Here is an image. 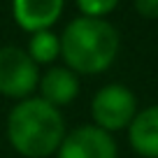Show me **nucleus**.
<instances>
[{
	"instance_id": "8",
	"label": "nucleus",
	"mask_w": 158,
	"mask_h": 158,
	"mask_svg": "<svg viewBox=\"0 0 158 158\" xmlns=\"http://www.w3.org/2000/svg\"><path fill=\"white\" fill-rule=\"evenodd\" d=\"M128 142L139 156L158 158V105L135 114L128 126Z\"/></svg>"
},
{
	"instance_id": "11",
	"label": "nucleus",
	"mask_w": 158,
	"mask_h": 158,
	"mask_svg": "<svg viewBox=\"0 0 158 158\" xmlns=\"http://www.w3.org/2000/svg\"><path fill=\"white\" fill-rule=\"evenodd\" d=\"M137 14L147 19H158V0H133Z\"/></svg>"
},
{
	"instance_id": "10",
	"label": "nucleus",
	"mask_w": 158,
	"mask_h": 158,
	"mask_svg": "<svg viewBox=\"0 0 158 158\" xmlns=\"http://www.w3.org/2000/svg\"><path fill=\"white\" fill-rule=\"evenodd\" d=\"M77 7L81 16H91V19H105L118 7V0H77Z\"/></svg>"
},
{
	"instance_id": "3",
	"label": "nucleus",
	"mask_w": 158,
	"mask_h": 158,
	"mask_svg": "<svg viewBox=\"0 0 158 158\" xmlns=\"http://www.w3.org/2000/svg\"><path fill=\"white\" fill-rule=\"evenodd\" d=\"M137 114V98L123 84H107L91 100V116L93 126L102 128L105 133L123 130Z\"/></svg>"
},
{
	"instance_id": "4",
	"label": "nucleus",
	"mask_w": 158,
	"mask_h": 158,
	"mask_svg": "<svg viewBox=\"0 0 158 158\" xmlns=\"http://www.w3.org/2000/svg\"><path fill=\"white\" fill-rule=\"evenodd\" d=\"M40 84V65L21 47H0V93L14 100L30 98Z\"/></svg>"
},
{
	"instance_id": "2",
	"label": "nucleus",
	"mask_w": 158,
	"mask_h": 158,
	"mask_svg": "<svg viewBox=\"0 0 158 158\" xmlns=\"http://www.w3.org/2000/svg\"><path fill=\"white\" fill-rule=\"evenodd\" d=\"M118 33L109 21L77 16L60 35V58L77 74H100L118 54Z\"/></svg>"
},
{
	"instance_id": "1",
	"label": "nucleus",
	"mask_w": 158,
	"mask_h": 158,
	"mask_svg": "<svg viewBox=\"0 0 158 158\" xmlns=\"http://www.w3.org/2000/svg\"><path fill=\"white\" fill-rule=\"evenodd\" d=\"M65 121L58 107L42 98H23L7 116V139L23 158H47L58 151Z\"/></svg>"
},
{
	"instance_id": "6",
	"label": "nucleus",
	"mask_w": 158,
	"mask_h": 158,
	"mask_svg": "<svg viewBox=\"0 0 158 158\" xmlns=\"http://www.w3.org/2000/svg\"><path fill=\"white\" fill-rule=\"evenodd\" d=\"M65 0H12V16L26 33L51 30L60 19Z\"/></svg>"
},
{
	"instance_id": "7",
	"label": "nucleus",
	"mask_w": 158,
	"mask_h": 158,
	"mask_svg": "<svg viewBox=\"0 0 158 158\" xmlns=\"http://www.w3.org/2000/svg\"><path fill=\"white\" fill-rule=\"evenodd\" d=\"M40 98L54 107L72 105L79 95V77L65 65H51L44 74H40Z\"/></svg>"
},
{
	"instance_id": "9",
	"label": "nucleus",
	"mask_w": 158,
	"mask_h": 158,
	"mask_svg": "<svg viewBox=\"0 0 158 158\" xmlns=\"http://www.w3.org/2000/svg\"><path fill=\"white\" fill-rule=\"evenodd\" d=\"M26 51H28V56L37 65H49L56 58H60V37L54 30L30 33V42H28V49Z\"/></svg>"
},
{
	"instance_id": "5",
	"label": "nucleus",
	"mask_w": 158,
	"mask_h": 158,
	"mask_svg": "<svg viewBox=\"0 0 158 158\" xmlns=\"http://www.w3.org/2000/svg\"><path fill=\"white\" fill-rule=\"evenodd\" d=\"M118 149L112 133L98 126H79L65 133L56 158H116Z\"/></svg>"
}]
</instances>
